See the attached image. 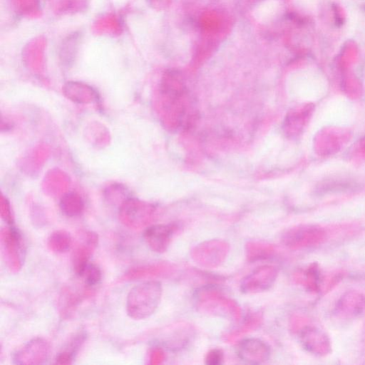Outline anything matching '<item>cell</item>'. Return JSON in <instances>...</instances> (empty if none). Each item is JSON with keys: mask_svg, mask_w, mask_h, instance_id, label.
I'll use <instances>...</instances> for the list:
<instances>
[{"mask_svg": "<svg viewBox=\"0 0 365 365\" xmlns=\"http://www.w3.org/2000/svg\"><path fill=\"white\" fill-rule=\"evenodd\" d=\"M162 286L158 281H146L133 287L127 296L128 315L135 319H145L157 309L162 297Z\"/></svg>", "mask_w": 365, "mask_h": 365, "instance_id": "1", "label": "cell"}, {"mask_svg": "<svg viewBox=\"0 0 365 365\" xmlns=\"http://www.w3.org/2000/svg\"><path fill=\"white\" fill-rule=\"evenodd\" d=\"M1 242L8 267L13 272H19L22 267L26 255L21 233L13 225H9L1 231Z\"/></svg>", "mask_w": 365, "mask_h": 365, "instance_id": "2", "label": "cell"}, {"mask_svg": "<svg viewBox=\"0 0 365 365\" xmlns=\"http://www.w3.org/2000/svg\"><path fill=\"white\" fill-rule=\"evenodd\" d=\"M153 209L148 205L135 199H128L120 205L119 218L130 229L139 230L151 221Z\"/></svg>", "mask_w": 365, "mask_h": 365, "instance_id": "3", "label": "cell"}, {"mask_svg": "<svg viewBox=\"0 0 365 365\" xmlns=\"http://www.w3.org/2000/svg\"><path fill=\"white\" fill-rule=\"evenodd\" d=\"M228 245L220 240H209L197 245L192 251V257L196 263L205 267L220 265L228 253Z\"/></svg>", "mask_w": 365, "mask_h": 365, "instance_id": "4", "label": "cell"}, {"mask_svg": "<svg viewBox=\"0 0 365 365\" xmlns=\"http://www.w3.org/2000/svg\"><path fill=\"white\" fill-rule=\"evenodd\" d=\"M278 269L272 265H262L246 276L240 284L245 294H255L268 290L276 281Z\"/></svg>", "mask_w": 365, "mask_h": 365, "instance_id": "5", "label": "cell"}, {"mask_svg": "<svg viewBox=\"0 0 365 365\" xmlns=\"http://www.w3.org/2000/svg\"><path fill=\"white\" fill-rule=\"evenodd\" d=\"M324 231L314 225H300L292 227L282 235V242L285 246L297 249L313 246L324 237Z\"/></svg>", "mask_w": 365, "mask_h": 365, "instance_id": "6", "label": "cell"}, {"mask_svg": "<svg viewBox=\"0 0 365 365\" xmlns=\"http://www.w3.org/2000/svg\"><path fill=\"white\" fill-rule=\"evenodd\" d=\"M50 354V345L43 338L36 337L28 341L13 356L17 364L38 365L44 364Z\"/></svg>", "mask_w": 365, "mask_h": 365, "instance_id": "7", "label": "cell"}, {"mask_svg": "<svg viewBox=\"0 0 365 365\" xmlns=\"http://www.w3.org/2000/svg\"><path fill=\"white\" fill-rule=\"evenodd\" d=\"M98 235L92 231L83 233L80 240L76 244L72 252L71 260L73 270L78 276H83L89 264V259L97 247Z\"/></svg>", "mask_w": 365, "mask_h": 365, "instance_id": "8", "label": "cell"}, {"mask_svg": "<svg viewBox=\"0 0 365 365\" xmlns=\"http://www.w3.org/2000/svg\"><path fill=\"white\" fill-rule=\"evenodd\" d=\"M237 353L243 361L250 364H259L269 359L271 350L264 341L257 338H247L238 344Z\"/></svg>", "mask_w": 365, "mask_h": 365, "instance_id": "9", "label": "cell"}, {"mask_svg": "<svg viewBox=\"0 0 365 365\" xmlns=\"http://www.w3.org/2000/svg\"><path fill=\"white\" fill-rule=\"evenodd\" d=\"M177 230L175 224L155 225L145 230L143 237L153 252L163 253L167 250Z\"/></svg>", "mask_w": 365, "mask_h": 365, "instance_id": "10", "label": "cell"}, {"mask_svg": "<svg viewBox=\"0 0 365 365\" xmlns=\"http://www.w3.org/2000/svg\"><path fill=\"white\" fill-rule=\"evenodd\" d=\"M72 245L70 233L64 230H57L51 233L47 240L48 249L56 253H64Z\"/></svg>", "mask_w": 365, "mask_h": 365, "instance_id": "11", "label": "cell"}, {"mask_svg": "<svg viewBox=\"0 0 365 365\" xmlns=\"http://www.w3.org/2000/svg\"><path fill=\"white\" fill-rule=\"evenodd\" d=\"M60 207L62 212L68 217H76L80 215L84 209V203L78 195L68 193L61 200Z\"/></svg>", "mask_w": 365, "mask_h": 365, "instance_id": "12", "label": "cell"}, {"mask_svg": "<svg viewBox=\"0 0 365 365\" xmlns=\"http://www.w3.org/2000/svg\"><path fill=\"white\" fill-rule=\"evenodd\" d=\"M80 35L73 33L65 38L61 45L60 58L65 65H69L75 58L78 51Z\"/></svg>", "mask_w": 365, "mask_h": 365, "instance_id": "13", "label": "cell"}, {"mask_svg": "<svg viewBox=\"0 0 365 365\" xmlns=\"http://www.w3.org/2000/svg\"><path fill=\"white\" fill-rule=\"evenodd\" d=\"M273 253V246L265 242H250L246 245L247 258L250 262L269 258Z\"/></svg>", "mask_w": 365, "mask_h": 365, "instance_id": "14", "label": "cell"}, {"mask_svg": "<svg viewBox=\"0 0 365 365\" xmlns=\"http://www.w3.org/2000/svg\"><path fill=\"white\" fill-rule=\"evenodd\" d=\"M358 185L348 179L334 178L326 180L318 185L317 191L320 192H333L351 191L356 188Z\"/></svg>", "mask_w": 365, "mask_h": 365, "instance_id": "15", "label": "cell"}, {"mask_svg": "<svg viewBox=\"0 0 365 365\" xmlns=\"http://www.w3.org/2000/svg\"><path fill=\"white\" fill-rule=\"evenodd\" d=\"M168 269L165 264H152L130 269L125 275V279H134L150 276L160 275Z\"/></svg>", "mask_w": 365, "mask_h": 365, "instance_id": "16", "label": "cell"}, {"mask_svg": "<svg viewBox=\"0 0 365 365\" xmlns=\"http://www.w3.org/2000/svg\"><path fill=\"white\" fill-rule=\"evenodd\" d=\"M57 1L56 11L60 13L77 12L86 6V0H54Z\"/></svg>", "mask_w": 365, "mask_h": 365, "instance_id": "17", "label": "cell"}, {"mask_svg": "<svg viewBox=\"0 0 365 365\" xmlns=\"http://www.w3.org/2000/svg\"><path fill=\"white\" fill-rule=\"evenodd\" d=\"M83 276L85 278V283L89 287H93L99 283L102 273L96 264L89 263Z\"/></svg>", "mask_w": 365, "mask_h": 365, "instance_id": "18", "label": "cell"}, {"mask_svg": "<svg viewBox=\"0 0 365 365\" xmlns=\"http://www.w3.org/2000/svg\"><path fill=\"white\" fill-rule=\"evenodd\" d=\"M223 356L224 354L221 349H212L207 353L205 361L207 365H218L222 364Z\"/></svg>", "mask_w": 365, "mask_h": 365, "instance_id": "19", "label": "cell"}, {"mask_svg": "<svg viewBox=\"0 0 365 365\" xmlns=\"http://www.w3.org/2000/svg\"><path fill=\"white\" fill-rule=\"evenodd\" d=\"M1 217L9 225H12L14 223L13 218L11 214L9 205L8 202L4 200L1 202Z\"/></svg>", "mask_w": 365, "mask_h": 365, "instance_id": "20", "label": "cell"}, {"mask_svg": "<svg viewBox=\"0 0 365 365\" xmlns=\"http://www.w3.org/2000/svg\"><path fill=\"white\" fill-rule=\"evenodd\" d=\"M74 356L70 353L62 351L56 358V364H71L73 360Z\"/></svg>", "mask_w": 365, "mask_h": 365, "instance_id": "21", "label": "cell"}]
</instances>
